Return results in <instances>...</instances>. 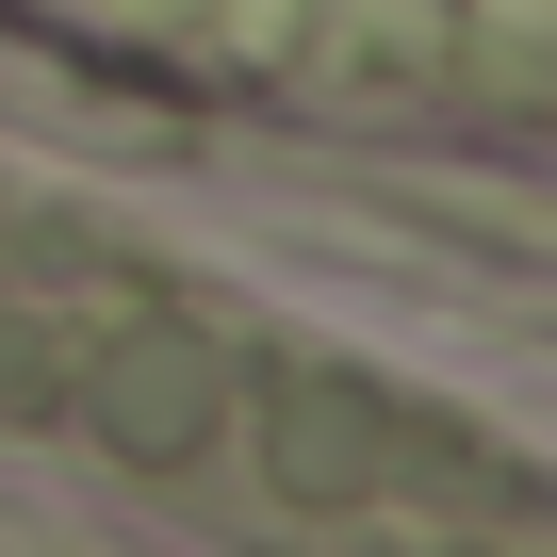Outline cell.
<instances>
[{
  "instance_id": "cell-1",
  "label": "cell",
  "mask_w": 557,
  "mask_h": 557,
  "mask_svg": "<svg viewBox=\"0 0 557 557\" xmlns=\"http://www.w3.org/2000/svg\"><path fill=\"white\" fill-rule=\"evenodd\" d=\"M213 394H230V361H213L197 329H115V345L83 361V410H99L115 459H197V443H213Z\"/></svg>"
},
{
  "instance_id": "cell-2",
  "label": "cell",
  "mask_w": 557,
  "mask_h": 557,
  "mask_svg": "<svg viewBox=\"0 0 557 557\" xmlns=\"http://www.w3.org/2000/svg\"><path fill=\"white\" fill-rule=\"evenodd\" d=\"M394 459H410V426H394L361 377H329V361L278 377V475H296V492H377Z\"/></svg>"
}]
</instances>
